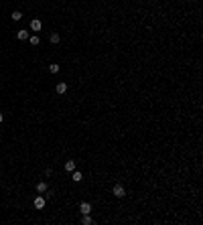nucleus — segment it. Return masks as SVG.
Here are the masks:
<instances>
[{
    "label": "nucleus",
    "instance_id": "1",
    "mask_svg": "<svg viewBox=\"0 0 203 225\" xmlns=\"http://www.w3.org/2000/svg\"><path fill=\"white\" fill-rule=\"evenodd\" d=\"M112 195L116 197V199H122V197L126 195V189L122 187V185H116V187L112 189Z\"/></svg>",
    "mask_w": 203,
    "mask_h": 225
},
{
    "label": "nucleus",
    "instance_id": "2",
    "mask_svg": "<svg viewBox=\"0 0 203 225\" xmlns=\"http://www.w3.org/2000/svg\"><path fill=\"white\" fill-rule=\"evenodd\" d=\"M79 213L81 215H90L91 213V205L90 203H81V205H79Z\"/></svg>",
    "mask_w": 203,
    "mask_h": 225
},
{
    "label": "nucleus",
    "instance_id": "3",
    "mask_svg": "<svg viewBox=\"0 0 203 225\" xmlns=\"http://www.w3.org/2000/svg\"><path fill=\"white\" fill-rule=\"evenodd\" d=\"M33 205H35V209H43L45 207V197H37Z\"/></svg>",
    "mask_w": 203,
    "mask_h": 225
},
{
    "label": "nucleus",
    "instance_id": "4",
    "mask_svg": "<svg viewBox=\"0 0 203 225\" xmlns=\"http://www.w3.org/2000/svg\"><path fill=\"white\" fill-rule=\"evenodd\" d=\"M81 179H83V177H81V172H79L77 169H75V170H71V180H73V182H79Z\"/></svg>",
    "mask_w": 203,
    "mask_h": 225
},
{
    "label": "nucleus",
    "instance_id": "5",
    "mask_svg": "<svg viewBox=\"0 0 203 225\" xmlns=\"http://www.w3.org/2000/svg\"><path fill=\"white\" fill-rule=\"evenodd\" d=\"M57 93H59V95H63V93H65V91H67V83H63V81H61V83H57Z\"/></svg>",
    "mask_w": 203,
    "mask_h": 225
},
{
    "label": "nucleus",
    "instance_id": "6",
    "mask_svg": "<svg viewBox=\"0 0 203 225\" xmlns=\"http://www.w3.org/2000/svg\"><path fill=\"white\" fill-rule=\"evenodd\" d=\"M41 26H43V24H41V21H39V18L31 21V29H33L35 33H37V31H41Z\"/></svg>",
    "mask_w": 203,
    "mask_h": 225
},
{
    "label": "nucleus",
    "instance_id": "7",
    "mask_svg": "<svg viewBox=\"0 0 203 225\" xmlns=\"http://www.w3.org/2000/svg\"><path fill=\"white\" fill-rule=\"evenodd\" d=\"M16 37H18V39H21V41H26V39H29V31H18V33H16Z\"/></svg>",
    "mask_w": 203,
    "mask_h": 225
},
{
    "label": "nucleus",
    "instance_id": "8",
    "mask_svg": "<svg viewBox=\"0 0 203 225\" xmlns=\"http://www.w3.org/2000/svg\"><path fill=\"white\" fill-rule=\"evenodd\" d=\"M37 191H39V193H45L47 191V182H45V180H41V182L37 185Z\"/></svg>",
    "mask_w": 203,
    "mask_h": 225
},
{
    "label": "nucleus",
    "instance_id": "9",
    "mask_svg": "<svg viewBox=\"0 0 203 225\" xmlns=\"http://www.w3.org/2000/svg\"><path fill=\"white\" fill-rule=\"evenodd\" d=\"M29 41H31V45H33V47H37L39 43H41V39H39L37 34H33V37H29Z\"/></svg>",
    "mask_w": 203,
    "mask_h": 225
},
{
    "label": "nucleus",
    "instance_id": "10",
    "mask_svg": "<svg viewBox=\"0 0 203 225\" xmlns=\"http://www.w3.org/2000/svg\"><path fill=\"white\" fill-rule=\"evenodd\" d=\"M81 223H83V225H91V223H93V219H91L90 215H83V219H81Z\"/></svg>",
    "mask_w": 203,
    "mask_h": 225
},
{
    "label": "nucleus",
    "instance_id": "11",
    "mask_svg": "<svg viewBox=\"0 0 203 225\" xmlns=\"http://www.w3.org/2000/svg\"><path fill=\"white\" fill-rule=\"evenodd\" d=\"M65 169H67L69 172H71V170H75V162H73V160H67V162H65Z\"/></svg>",
    "mask_w": 203,
    "mask_h": 225
},
{
    "label": "nucleus",
    "instance_id": "12",
    "mask_svg": "<svg viewBox=\"0 0 203 225\" xmlns=\"http://www.w3.org/2000/svg\"><path fill=\"white\" fill-rule=\"evenodd\" d=\"M21 18H23V12H18V10L12 12V21H21Z\"/></svg>",
    "mask_w": 203,
    "mask_h": 225
},
{
    "label": "nucleus",
    "instance_id": "13",
    "mask_svg": "<svg viewBox=\"0 0 203 225\" xmlns=\"http://www.w3.org/2000/svg\"><path fill=\"white\" fill-rule=\"evenodd\" d=\"M49 71H51V73H59V65H57V63H51V65H49Z\"/></svg>",
    "mask_w": 203,
    "mask_h": 225
},
{
    "label": "nucleus",
    "instance_id": "14",
    "mask_svg": "<svg viewBox=\"0 0 203 225\" xmlns=\"http://www.w3.org/2000/svg\"><path fill=\"white\" fill-rule=\"evenodd\" d=\"M59 41H61V37H59L57 33H53V34H51V43H59Z\"/></svg>",
    "mask_w": 203,
    "mask_h": 225
},
{
    "label": "nucleus",
    "instance_id": "15",
    "mask_svg": "<svg viewBox=\"0 0 203 225\" xmlns=\"http://www.w3.org/2000/svg\"><path fill=\"white\" fill-rule=\"evenodd\" d=\"M2 120H4V116H2V114H0V124H2Z\"/></svg>",
    "mask_w": 203,
    "mask_h": 225
}]
</instances>
